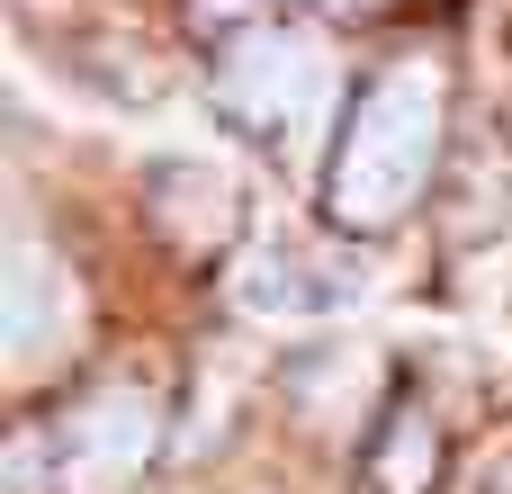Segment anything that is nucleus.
Returning <instances> with one entry per match:
<instances>
[{
	"label": "nucleus",
	"instance_id": "7",
	"mask_svg": "<svg viewBox=\"0 0 512 494\" xmlns=\"http://www.w3.org/2000/svg\"><path fill=\"white\" fill-rule=\"evenodd\" d=\"M198 9H207V18H234V9H252V0H198Z\"/></svg>",
	"mask_w": 512,
	"mask_h": 494
},
{
	"label": "nucleus",
	"instance_id": "8",
	"mask_svg": "<svg viewBox=\"0 0 512 494\" xmlns=\"http://www.w3.org/2000/svg\"><path fill=\"white\" fill-rule=\"evenodd\" d=\"M333 9H360V0H333Z\"/></svg>",
	"mask_w": 512,
	"mask_h": 494
},
{
	"label": "nucleus",
	"instance_id": "2",
	"mask_svg": "<svg viewBox=\"0 0 512 494\" xmlns=\"http://www.w3.org/2000/svg\"><path fill=\"white\" fill-rule=\"evenodd\" d=\"M225 99L270 135H306L324 117V99H333V54L315 36H297V27H270L225 63Z\"/></svg>",
	"mask_w": 512,
	"mask_h": 494
},
{
	"label": "nucleus",
	"instance_id": "1",
	"mask_svg": "<svg viewBox=\"0 0 512 494\" xmlns=\"http://www.w3.org/2000/svg\"><path fill=\"white\" fill-rule=\"evenodd\" d=\"M432 153H441V72H432V63H396V72L360 99V117H351V135H342L333 207H342L351 225L405 216L414 189L432 180Z\"/></svg>",
	"mask_w": 512,
	"mask_h": 494
},
{
	"label": "nucleus",
	"instance_id": "3",
	"mask_svg": "<svg viewBox=\"0 0 512 494\" xmlns=\"http://www.w3.org/2000/svg\"><path fill=\"white\" fill-rule=\"evenodd\" d=\"M153 405L144 396H126V387H108L99 405H81V423H72V441H63V494H108L126 486L144 459H153Z\"/></svg>",
	"mask_w": 512,
	"mask_h": 494
},
{
	"label": "nucleus",
	"instance_id": "6",
	"mask_svg": "<svg viewBox=\"0 0 512 494\" xmlns=\"http://www.w3.org/2000/svg\"><path fill=\"white\" fill-rule=\"evenodd\" d=\"M423 468H432V432H423V423H396V450H387V468H378V494H414Z\"/></svg>",
	"mask_w": 512,
	"mask_h": 494
},
{
	"label": "nucleus",
	"instance_id": "4",
	"mask_svg": "<svg viewBox=\"0 0 512 494\" xmlns=\"http://www.w3.org/2000/svg\"><path fill=\"white\" fill-rule=\"evenodd\" d=\"M72 324H81V288H72V270H63L45 243H18V252H9V288H0V342H9V360L36 369Z\"/></svg>",
	"mask_w": 512,
	"mask_h": 494
},
{
	"label": "nucleus",
	"instance_id": "5",
	"mask_svg": "<svg viewBox=\"0 0 512 494\" xmlns=\"http://www.w3.org/2000/svg\"><path fill=\"white\" fill-rule=\"evenodd\" d=\"M234 297H243V315H306V306H315L306 270L279 261V252H252V261L234 270Z\"/></svg>",
	"mask_w": 512,
	"mask_h": 494
}]
</instances>
